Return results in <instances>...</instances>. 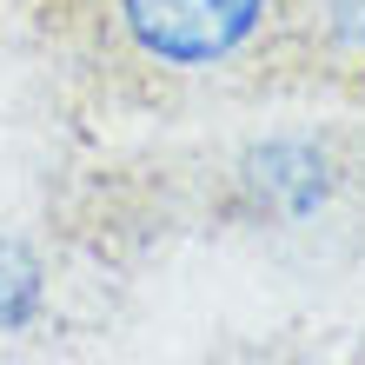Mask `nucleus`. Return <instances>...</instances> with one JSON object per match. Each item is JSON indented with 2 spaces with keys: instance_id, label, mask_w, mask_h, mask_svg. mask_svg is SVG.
Here are the masks:
<instances>
[{
  "instance_id": "1",
  "label": "nucleus",
  "mask_w": 365,
  "mask_h": 365,
  "mask_svg": "<svg viewBox=\"0 0 365 365\" xmlns=\"http://www.w3.org/2000/svg\"><path fill=\"white\" fill-rule=\"evenodd\" d=\"M272 0H113L126 40L160 67H220L266 27Z\"/></svg>"
},
{
  "instance_id": "2",
  "label": "nucleus",
  "mask_w": 365,
  "mask_h": 365,
  "mask_svg": "<svg viewBox=\"0 0 365 365\" xmlns=\"http://www.w3.org/2000/svg\"><path fill=\"white\" fill-rule=\"evenodd\" d=\"M240 180L252 192V206L272 212V220H306L332 200V166L312 140H266Z\"/></svg>"
},
{
  "instance_id": "3",
  "label": "nucleus",
  "mask_w": 365,
  "mask_h": 365,
  "mask_svg": "<svg viewBox=\"0 0 365 365\" xmlns=\"http://www.w3.org/2000/svg\"><path fill=\"white\" fill-rule=\"evenodd\" d=\"M40 306H47V266H40V252L27 240H14V232H0V339L27 332Z\"/></svg>"
},
{
  "instance_id": "4",
  "label": "nucleus",
  "mask_w": 365,
  "mask_h": 365,
  "mask_svg": "<svg viewBox=\"0 0 365 365\" xmlns=\"http://www.w3.org/2000/svg\"><path fill=\"white\" fill-rule=\"evenodd\" d=\"M332 34L352 53H365V0H332Z\"/></svg>"
}]
</instances>
